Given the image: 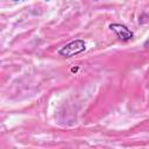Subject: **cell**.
Listing matches in <instances>:
<instances>
[{
  "label": "cell",
  "mask_w": 149,
  "mask_h": 149,
  "mask_svg": "<svg viewBox=\"0 0 149 149\" xmlns=\"http://www.w3.org/2000/svg\"><path fill=\"white\" fill-rule=\"evenodd\" d=\"M84 50H85V42L83 40H74L65 44L63 48H61L58 54L63 57H72L74 55L80 54Z\"/></svg>",
  "instance_id": "cell-1"
},
{
  "label": "cell",
  "mask_w": 149,
  "mask_h": 149,
  "mask_svg": "<svg viewBox=\"0 0 149 149\" xmlns=\"http://www.w3.org/2000/svg\"><path fill=\"white\" fill-rule=\"evenodd\" d=\"M109 29L122 41H129L134 36L133 31L127 26L121 24V23H111L109 24Z\"/></svg>",
  "instance_id": "cell-2"
},
{
  "label": "cell",
  "mask_w": 149,
  "mask_h": 149,
  "mask_svg": "<svg viewBox=\"0 0 149 149\" xmlns=\"http://www.w3.org/2000/svg\"><path fill=\"white\" fill-rule=\"evenodd\" d=\"M144 47H149V38H148V40L144 42Z\"/></svg>",
  "instance_id": "cell-3"
}]
</instances>
